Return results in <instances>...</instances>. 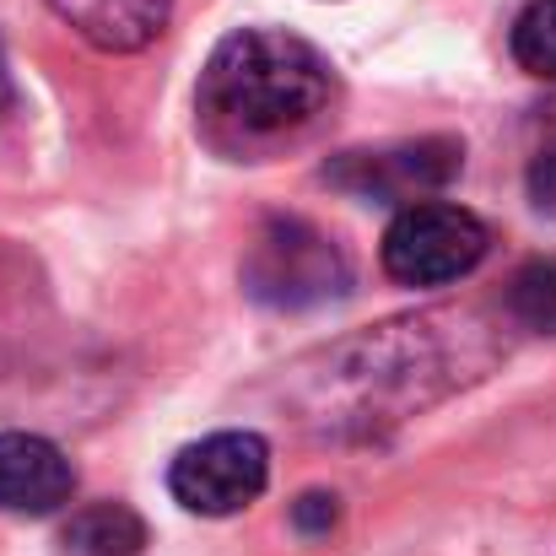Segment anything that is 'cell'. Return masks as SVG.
I'll use <instances>...</instances> for the list:
<instances>
[{"mask_svg": "<svg viewBox=\"0 0 556 556\" xmlns=\"http://www.w3.org/2000/svg\"><path fill=\"white\" fill-rule=\"evenodd\" d=\"M503 357V325L481 308H421L281 368V405L319 438H378L481 383Z\"/></svg>", "mask_w": 556, "mask_h": 556, "instance_id": "6da1fadb", "label": "cell"}, {"mask_svg": "<svg viewBox=\"0 0 556 556\" xmlns=\"http://www.w3.org/2000/svg\"><path fill=\"white\" fill-rule=\"evenodd\" d=\"M336 103V65L287 27L227 33L194 87L200 141L222 157H265L308 136Z\"/></svg>", "mask_w": 556, "mask_h": 556, "instance_id": "7a4b0ae2", "label": "cell"}, {"mask_svg": "<svg viewBox=\"0 0 556 556\" xmlns=\"http://www.w3.org/2000/svg\"><path fill=\"white\" fill-rule=\"evenodd\" d=\"M243 292L260 308L303 314V308H325L346 298L352 265L325 227L303 216H265L243 249Z\"/></svg>", "mask_w": 556, "mask_h": 556, "instance_id": "3957f363", "label": "cell"}, {"mask_svg": "<svg viewBox=\"0 0 556 556\" xmlns=\"http://www.w3.org/2000/svg\"><path fill=\"white\" fill-rule=\"evenodd\" d=\"M486 249L492 232L476 211L454 200H410L394 211L378 260L400 287H454L486 260Z\"/></svg>", "mask_w": 556, "mask_h": 556, "instance_id": "277c9868", "label": "cell"}, {"mask_svg": "<svg viewBox=\"0 0 556 556\" xmlns=\"http://www.w3.org/2000/svg\"><path fill=\"white\" fill-rule=\"evenodd\" d=\"M270 486V443L249 427L211 432L189 443L168 465V492L185 514L200 519H232L249 503H260Z\"/></svg>", "mask_w": 556, "mask_h": 556, "instance_id": "5b68a950", "label": "cell"}, {"mask_svg": "<svg viewBox=\"0 0 556 556\" xmlns=\"http://www.w3.org/2000/svg\"><path fill=\"white\" fill-rule=\"evenodd\" d=\"M459 168H465V147L454 136H421V141H400V147H378V152H341L325 168V185L346 189L357 200L410 205V200H427L432 189H443Z\"/></svg>", "mask_w": 556, "mask_h": 556, "instance_id": "8992f818", "label": "cell"}, {"mask_svg": "<svg viewBox=\"0 0 556 556\" xmlns=\"http://www.w3.org/2000/svg\"><path fill=\"white\" fill-rule=\"evenodd\" d=\"M76 492V465L38 432H0V514L43 519Z\"/></svg>", "mask_w": 556, "mask_h": 556, "instance_id": "52a82bcc", "label": "cell"}, {"mask_svg": "<svg viewBox=\"0 0 556 556\" xmlns=\"http://www.w3.org/2000/svg\"><path fill=\"white\" fill-rule=\"evenodd\" d=\"M49 11L103 54H141L168 33L174 0H49Z\"/></svg>", "mask_w": 556, "mask_h": 556, "instance_id": "ba28073f", "label": "cell"}, {"mask_svg": "<svg viewBox=\"0 0 556 556\" xmlns=\"http://www.w3.org/2000/svg\"><path fill=\"white\" fill-rule=\"evenodd\" d=\"M147 541V519L114 497L87 503L60 525V556H141Z\"/></svg>", "mask_w": 556, "mask_h": 556, "instance_id": "9c48e42d", "label": "cell"}, {"mask_svg": "<svg viewBox=\"0 0 556 556\" xmlns=\"http://www.w3.org/2000/svg\"><path fill=\"white\" fill-rule=\"evenodd\" d=\"M503 319L525 336H556V260H525L508 276Z\"/></svg>", "mask_w": 556, "mask_h": 556, "instance_id": "30bf717a", "label": "cell"}, {"mask_svg": "<svg viewBox=\"0 0 556 556\" xmlns=\"http://www.w3.org/2000/svg\"><path fill=\"white\" fill-rule=\"evenodd\" d=\"M508 49H514V60H519L525 76L556 81V0H530V5L514 16Z\"/></svg>", "mask_w": 556, "mask_h": 556, "instance_id": "8fae6325", "label": "cell"}, {"mask_svg": "<svg viewBox=\"0 0 556 556\" xmlns=\"http://www.w3.org/2000/svg\"><path fill=\"white\" fill-rule=\"evenodd\" d=\"M341 525V497L336 492H303L298 503H292V530L303 535V541H319V535H330Z\"/></svg>", "mask_w": 556, "mask_h": 556, "instance_id": "7c38bea8", "label": "cell"}, {"mask_svg": "<svg viewBox=\"0 0 556 556\" xmlns=\"http://www.w3.org/2000/svg\"><path fill=\"white\" fill-rule=\"evenodd\" d=\"M5 103H11V65H5V49H0V114H5Z\"/></svg>", "mask_w": 556, "mask_h": 556, "instance_id": "4fadbf2b", "label": "cell"}]
</instances>
